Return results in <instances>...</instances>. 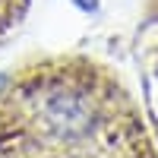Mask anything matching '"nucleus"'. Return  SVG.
I'll return each mask as SVG.
<instances>
[{
  "instance_id": "obj_1",
  "label": "nucleus",
  "mask_w": 158,
  "mask_h": 158,
  "mask_svg": "<svg viewBox=\"0 0 158 158\" xmlns=\"http://www.w3.org/2000/svg\"><path fill=\"white\" fill-rule=\"evenodd\" d=\"M44 120L60 139H79L89 133L92 117H89V104L82 95L76 92H54L44 101Z\"/></svg>"
}]
</instances>
